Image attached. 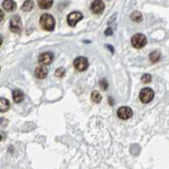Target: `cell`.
<instances>
[{
    "label": "cell",
    "instance_id": "obj_1",
    "mask_svg": "<svg viewBox=\"0 0 169 169\" xmlns=\"http://www.w3.org/2000/svg\"><path fill=\"white\" fill-rule=\"evenodd\" d=\"M40 26L47 31H52L55 27V20L49 14H44L40 17Z\"/></svg>",
    "mask_w": 169,
    "mask_h": 169
},
{
    "label": "cell",
    "instance_id": "obj_2",
    "mask_svg": "<svg viewBox=\"0 0 169 169\" xmlns=\"http://www.w3.org/2000/svg\"><path fill=\"white\" fill-rule=\"evenodd\" d=\"M131 43L133 45V47L135 48H138V49L142 48L147 43L146 37L142 33H136L131 39Z\"/></svg>",
    "mask_w": 169,
    "mask_h": 169
},
{
    "label": "cell",
    "instance_id": "obj_3",
    "mask_svg": "<svg viewBox=\"0 0 169 169\" xmlns=\"http://www.w3.org/2000/svg\"><path fill=\"white\" fill-rule=\"evenodd\" d=\"M154 91L152 89L146 87L142 89L139 92V99L143 103H149L154 98Z\"/></svg>",
    "mask_w": 169,
    "mask_h": 169
},
{
    "label": "cell",
    "instance_id": "obj_4",
    "mask_svg": "<svg viewBox=\"0 0 169 169\" xmlns=\"http://www.w3.org/2000/svg\"><path fill=\"white\" fill-rule=\"evenodd\" d=\"M10 31L13 33H20L22 29V23L21 19L19 15H14L10 19Z\"/></svg>",
    "mask_w": 169,
    "mask_h": 169
},
{
    "label": "cell",
    "instance_id": "obj_5",
    "mask_svg": "<svg viewBox=\"0 0 169 169\" xmlns=\"http://www.w3.org/2000/svg\"><path fill=\"white\" fill-rule=\"evenodd\" d=\"M89 60L84 57H78L74 60V67L78 71H85L89 68Z\"/></svg>",
    "mask_w": 169,
    "mask_h": 169
},
{
    "label": "cell",
    "instance_id": "obj_6",
    "mask_svg": "<svg viewBox=\"0 0 169 169\" xmlns=\"http://www.w3.org/2000/svg\"><path fill=\"white\" fill-rule=\"evenodd\" d=\"M83 18V15L82 13H80L78 11H74L72 12L67 16V22L69 26H71L72 27L76 26V25L77 24L79 20H81Z\"/></svg>",
    "mask_w": 169,
    "mask_h": 169
},
{
    "label": "cell",
    "instance_id": "obj_7",
    "mask_svg": "<svg viewBox=\"0 0 169 169\" xmlns=\"http://www.w3.org/2000/svg\"><path fill=\"white\" fill-rule=\"evenodd\" d=\"M133 110L128 107H121L117 110V116L119 119L123 120L129 119L130 118L133 116Z\"/></svg>",
    "mask_w": 169,
    "mask_h": 169
},
{
    "label": "cell",
    "instance_id": "obj_8",
    "mask_svg": "<svg viewBox=\"0 0 169 169\" xmlns=\"http://www.w3.org/2000/svg\"><path fill=\"white\" fill-rule=\"evenodd\" d=\"M91 10L95 15H100L105 10V4L102 0H94L91 4Z\"/></svg>",
    "mask_w": 169,
    "mask_h": 169
},
{
    "label": "cell",
    "instance_id": "obj_9",
    "mask_svg": "<svg viewBox=\"0 0 169 169\" xmlns=\"http://www.w3.org/2000/svg\"><path fill=\"white\" fill-rule=\"evenodd\" d=\"M53 59H54L53 53L46 52V53H44L40 55L38 61H39V63L42 65H49V64H50Z\"/></svg>",
    "mask_w": 169,
    "mask_h": 169
},
{
    "label": "cell",
    "instance_id": "obj_10",
    "mask_svg": "<svg viewBox=\"0 0 169 169\" xmlns=\"http://www.w3.org/2000/svg\"><path fill=\"white\" fill-rule=\"evenodd\" d=\"M34 74H35V76L38 79L43 80V79H45L48 75V70L43 66H39V67L36 68Z\"/></svg>",
    "mask_w": 169,
    "mask_h": 169
},
{
    "label": "cell",
    "instance_id": "obj_11",
    "mask_svg": "<svg viewBox=\"0 0 169 169\" xmlns=\"http://www.w3.org/2000/svg\"><path fill=\"white\" fill-rule=\"evenodd\" d=\"M3 7L8 12H13L16 10V3L14 0H4L3 3Z\"/></svg>",
    "mask_w": 169,
    "mask_h": 169
},
{
    "label": "cell",
    "instance_id": "obj_12",
    "mask_svg": "<svg viewBox=\"0 0 169 169\" xmlns=\"http://www.w3.org/2000/svg\"><path fill=\"white\" fill-rule=\"evenodd\" d=\"M10 108V103L6 98H0V113H5Z\"/></svg>",
    "mask_w": 169,
    "mask_h": 169
},
{
    "label": "cell",
    "instance_id": "obj_13",
    "mask_svg": "<svg viewBox=\"0 0 169 169\" xmlns=\"http://www.w3.org/2000/svg\"><path fill=\"white\" fill-rule=\"evenodd\" d=\"M13 99H14V102H16V103H20L23 100H24V94L21 91V90H15L13 91Z\"/></svg>",
    "mask_w": 169,
    "mask_h": 169
},
{
    "label": "cell",
    "instance_id": "obj_14",
    "mask_svg": "<svg viewBox=\"0 0 169 169\" xmlns=\"http://www.w3.org/2000/svg\"><path fill=\"white\" fill-rule=\"evenodd\" d=\"M54 0H38V4L41 9L43 10H49L53 5Z\"/></svg>",
    "mask_w": 169,
    "mask_h": 169
},
{
    "label": "cell",
    "instance_id": "obj_15",
    "mask_svg": "<svg viewBox=\"0 0 169 169\" xmlns=\"http://www.w3.org/2000/svg\"><path fill=\"white\" fill-rule=\"evenodd\" d=\"M130 19L132 20V21L137 22V23H140L143 20V16L139 11H134L131 14Z\"/></svg>",
    "mask_w": 169,
    "mask_h": 169
},
{
    "label": "cell",
    "instance_id": "obj_16",
    "mask_svg": "<svg viewBox=\"0 0 169 169\" xmlns=\"http://www.w3.org/2000/svg\"><path fill=\"white\" fill-rule=\"evenodd\" d=\"M33 7L34 3L32 0H26L21 6V10L25 12H29L33 9Z\"/></svg>",
    "mask_w": 169,
    "mask_h": 169
},
{
    "label": "cell",
    "instance_id": "obj_17",
    "mask_svg": "<svg viewBox=\"0 0 169 169\" xmlns=\"http://www.w3.org/2000/svg\"><path fill=\"white\" fill-rule=\"evenodd\" d=\"M91 99H92V101L94 102H95V103H99V102H100L102 100V97H101V94L98 91H94L92 94H91Z\"/></svg>",
    "mask_w": 169,
    "mask_h": 169
},
{
    "label": "cell",
    "instance_id": "obj_18",
    "mask_svg": "<svg viewBox=\"0 0 169 169\" xmlns=\"http://www.w3.org/2000/svg\"><path fill=\"white\" fill-rule=\"evenodd\" d=\"M149 59H150V61L152 62V63H156L158 62L160 59H161V53L157 52V51H154L151 53H150V56H149Z\"/></svg>",
    "mask_w": 169,
    "mask_h": 169
},
{
    "label": "cell",
    "instance_id": "obj_19",
    "mask_svg": "<svg viewBox=\"0 0 169 169\" xmlns=\"http://www.w3.org/2000/svg\"><path fill=\"white\" fill-rule=\"evenodd\" d=\"M65 75H66V70L63 67L58 68L55 72V75L58 78H62V77L65 76Z\"/></svg>",
    "mask_w": 169,
    "mask_h": 169
},
{
    "label": "cell",
    "instance_id": "obj_20",
    "mask_svg": "<svg viewBox=\"0 0 169 169\" xmlns=\"http://www.w3.org/2000/svg\"><path fill=\"white\" fill-rule=\"evenodd\" d=\"M151 80H152V76L150 74H145L141 77V81L143 82V83L148 84V83H151Z\"/></svg>",
    "mask_w": 169,
    "mask_h": 169
},
{
    "label": "cell",
    "instance_id": "obj_21",
    "mask_svg": "<svg viewBox=\"0 0 169 169\" xmlns=\"http://www.w3.org/2000/svg\"><path fill=\"white\" fill-rule=\"evenodd\" d=\"M100 88H101L102 90L106 91L108 88L107 80H106V79H103V80H101L100 81Z\"/></svg>",
    "mask_w": 169,
    "mask_h": 169
},
{
    "label": "cell",
    "instance_id": "obj_22",
    "mask_svg": "<svg viewBox=\"0 0 169 169\" xmlns=\"http://www.w3.org/2000/svg\"><path fill=\"white\" fill-rule=\"evenodd\" d=\"M113 34V30L111 27H108L106 31H105V35L106 36H111Z\"/></svg>",
    "mask_w": 169,
    "mask_h": 169
},
{
    "label": "cell",
    "instance_id": "obj_23",
    "mask_svg": "<svg viewBox=\"0 0 169 169\" xmlns=\"http://www.w3.org/2000/svg\"><path fill=\"white\" fill-rule=\"evenodd\" d=\"M106 48H108V49L109 50H111V53H114V52H115V49H114V48H113L112 46H111V45H108V44H106Z\"/></svg>",
    "mask_w": 169,
    "mask_h": 169
},
{
    "label": "cell",
    "instance_id": "obj_24",
    "mask_svg": "<svg viewBox=\"0 0 169 169\" xmlns=\"http://www.w3.org/2000/svg\"><path fill=\"white\" fill-rule=\"evenodd\" d=\"M4 12L0 10V22L4 20Z\"/></svg>",
    "mask_w": 169,
    "mask_h": 169
},
{
    "label": "cell",
    "instance_id": "obj_25",
    "mask_svg": "<svg viewBox=\"0 0 169 169\" xmlns=\"http://www.w3.org/2000/svg\"><path fill=\"white\" fill-rule=\"evenodd\" d=\"M2 43H3V37H2V36L0 35V46L2 45Z\"/></svg>",
    "mask_w": 169,
    "mask_h": 169
},
{
    "label": "cell",
    "instance_id": "obj_26",
    "mask_svg": "<svg viewBox=\"0 0 169 169\" xmlns=\"http://www.w3.org/2000/svg\"><path fill=\"white\" fill-rule=\"evenodd\" d=\"M1 140H2V136H1V135H0V141H1Z\"/></svg>",
    "mask_w": 169,
    "mask_h": 169
},
{
    "label": "cell",
    "instance_id": "obj_27",
    "mask_svg": "<svg viewBox=\"0 0 169 169\" xmlns=\"http://www.w3.org/2000/svg\"><path fill=\"white\" fill-rule=\"evenodd\" d=\"M0 71H1V68H0Z\"/></svg>",
    "mask_w": 169,
    "mask_h": 169
}]
</instances>
